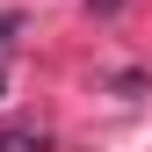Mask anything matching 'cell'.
I'll use <instances>...</instances> for the list:
<instances>
[{"mask_svg":"<svg viewBox=\"0 0 152 152\" xmlns=\"http://www.w3.org/2000/svg\"><path fill=\"white\" fill-rule=\"evenodd\" d=\"M0 152H44L36 130H0Z\"/></svg>","mask_w":152,"mask_h":152,"instance_id":"cell-1","label":"cell"},{"mask_svg":"<svg viewBox=\"0 0 152 152\" xmlns=\"http://www.w3.org/2000/svg\"><path fill=\"white\" fill-rule=\"evenodd\" d=\"M15 29H22V15H0V44H7V36H15Z\"/></svg>","mask_w":152,"mask_h":152,"instance_id":"cell-2","label":"cell"}]
</instances>
